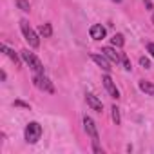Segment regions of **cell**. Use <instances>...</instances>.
<instances>
[{
	"instance_id": "1",
	"label": "cell",
	"mask_w": 154,
	"mask_h": 154,
	"mask_svg": "<svg viewBox=\"0 0 154 154\" xmlns=\"http://www.w3.org/2000/svg\"><path fill=\"white\" fill-rule=\"evenodd\" d=\"M20 29H22V33H24V38L27 40V44L31 45V47H38L40 45V40H38V35L31 29V26H29V22L27 20H20Z\"/></svg>"
},
{
	"instance_id": "2",
	"label": "cell",
	"mask_w": 154,
	"mask_h": 154,
	"mask_svg": "<svg viewBox=\"0 0 154 154\" xmlns=\"http://www.w3.org/2000/svg\"><path fill=\"white\" fill-rule=\"evenodd\" d=\"M40 136H42V125L36 123V122L27 123V127H26V141L27 143H36L40 140Z\"/></svg>"
},
{
	"instance_id": "3",
	"label": "cell",
	"mask_w": 154,
	"mask_h": 154,
	"mask_svg": "<svg viewBox=\"0 0 154 154\" xmlns=\"http://www.w3.org/2000/svg\"><path fill=\"white\" fill-rule=\"evenodd\" d=\"M33 82H35V85H36L38 89H42V91H45V93H54V87H53L51 80L47 78L44 72H36V74L33 76Z\"/></svg>"
},
{
	"instance_id": "4",
	"label": "cell",
	"mask_w": 154,
	"mask_h": 154,
	"mask_svg": "<svg viewBox=\"0 0 154 154\" xmlns=\"http://www.w3.org/2000/svg\"><path fill=\"white\" fill-rule=\"evenodd\" d=\"M22 53V58H24V62L35 71V72H44V67H42V62L33 54V53H29L27 49H24V51H20Z\"/></svg>"
},
{
	"instance_id": "5",
	"label": "cell",
	"mask_w": 154,
	"mask_h": 154,
	"mask_svg": "<svg viewBox=\"0 0 154 154\" xmlns=\"http://www.w3.org/2000/svg\"><path fill=\"white\" fill-rule=\"evenodd\" d=\"M84 127H85V132L91 136V140H93V145H98V131H96V125H94L93 118L85 116V118H84Z\"/></svg>"
},
{
	"instance_id": "6",
	"label": "cell",
	"mask_w": 154,
	"mask_h": 154,
	"mask_svg": "<svg viewBox=\"0 0 154 154\" xmlns=\"http://www.w3.org/2000/svg\"><path fill=\"white\" fill-rule=\"evenodd\" d=\"M102 82H103V85H105L107 93L111 94V98H116V100H118V98H120V91L116 89V85H114V82H112V78H111V76H109V74H105Z\"/></svg>"
},
{
	"instance_id": "7",
	"label": "cell",
	"mask_w": 154,
	"mask_h": 154,
	"mask_svg": "<svg viewBox=\"0 0 154 154\" xmlns=\"http://www.w3.org/2000/svg\"><path fill=\"white\" fill-rule=\"evenodd\" d=\"M85 102H87V105H89L93 111H96V112H102V111H103V103H102V100H98V96H94V94H85Z\"/></svg>"
},
{
	"instance_id": "8",
	"label": "cell",
	"mask_w": 154,
	"mask_h": 154,
	"mask_svg": "<svg viewBox=\"0 0 154 154\" xmlns=\"http://www.w3.org/2000/svg\"><path fill=\"white\" fill-rule=\"evenodd\" d=\"M91 58H93V60H94V62H96V63H98V65H100L103 71H105V72H109V71H111V63H109V58H107L103 53H102V54H91Z\"/></svg>"
},
{
	"instance_id": "9",
	"label": "cell",
	"mask_w": 154,
	"mask_h": 154,
	"mask_svg": "<svg viewBox=\"0 0 154 154\" xmlns=\"http://www.w3.org/2000/svg\"><path fill=\"white\" fill-rule=\"evenodd\" d=\"M89 33H91V38H93V40H102V38H105V27L100 26V24H94Z\"/></svg>"
},
{
	"instance_id": "10",
	"label": "cell",
	"mask_w": 154,
	"mask_h": 154,
	"mask_svg": "<svg viewBox=\"0 0 154 154\" xmlns=\"http://www.w3.org/2000/svg\"><path fill=\"white\" fill-rule=\"evenodd\" d=\"M102 53H103V54H105V56H107L111 62H114V63L122 62V56H120V54H118V53H116L112 47H103V49H102Z\"/></svg>"
},
{
	"instance_id": "11",
	"label": "cell",
	"mask_w": 154,
	"mask_h": 154,
	"mask_svg": "<svg viewBox=\"0 0 154 154\" xmlns=\"http://www.w3.org/2000/svg\"><path fill=\"white\" fill-rule=\"evenodd\" d=\"M0 49H2V51H4V53H6V54H8V56L15 62V65H17V67L20 65V60H18V56H17V53H15L13 49H9V47H8V45H4V44L0 45Z\"/></svg>"
},
{
	"instance_id": "12",
	"label": "cell",
	"mask_w": 154,
	"mask_h": 154,
	"mask_svg": "<svg viewBox=\"0 0 154 154\" xmlns=\"http://www.w3.org/2000/svg\"><path fill=\"white\" fill-rule=\"evenodd\" d=\"M140 89H141L145 94H149V96H154V84L141 80V82H140Z\"/></svg>"
},
{
	"instance_id": "13",
	"label": "cell",
	"mask_w": 154,
	"mask_h": 154,
	"mask_svg": "<svg viewBox=\"0 0 154 154\" xmlns=\"http://www.w3.org/2000/svg\"><path fill=\"white\" fill-rule=\"evenodd\" d=\"M38 33H40L42 36H45V38H49V36L53 35V27H51V24H44V26H40V29H38Z\"/></svg>"
},
{
	"instance_id": "14",
	"label": "cell",
	"mask_w": 154,
	"mask_h": 154,
	"mask_svg": "<svg viewBox=\"0 0 154 154\" xmlns=\"http://www.w3.org/2000/svg\"><path fill=\"white\" fill-rule=\"evenodd\" d=\"M111 44H112L114 47H123V44H125L123 35H114V36L111 38Z\"/></svg>"
},
{
	"instance_id": "15",
	"label": "cell",
	"mask_w": 154,
	"mask_h": 154,
	"mask_svg": "<svg viewBox=\"0 0 154 154\" xmlns=\"http://www.w3.org/2000/svg\"><path fill=\"white\" fill-rule=\"evenodd\" d=\"M111 111H112V122H114L116 125H120V123H122V118H120V109H118L116 105H112V107H111Z\"/></svg>"
},
{
	"instance_id": "16",
	"label": "cell",
	"mask_w": 154,
	"mask_h": 154,
	"mask_svg": "<svg viewBox=\"0 0 154 154\" xmlns=\"http://www.w3.org/2000/svg\"><path fill=\"white\" fill-rule=\"evenodd\" d=\"M17 6H18V9H22V11H31V6H29V2L27 0H17Z\"/></svg>"
},
{
	"instance_id": "17",
	"label": "cell",
	"mask_w": 154,
	"mask_h": 154,
	"mask_svg": "<svg viewBox=\"0 0 154 154\" xmlns=\"http://www.w3.org/2000/svg\"><path fill=\"white\" fill-rule=\"evenodd\" d=\"M122 63H123V67H125L127 71H131V62H129V56H127L125 53L122 54Z\"/></svg>"
},
{
	"instance_id": "18",
	"label": "cell",
	"mask_w": 154,
	"mask_h": 154,
	"mask_svg": "<svg viewBox=\"0 0 154 154\" xmlns=\"http://www.w3.org/2000/svg\"><path fill=\"white\" fill-rule=\"evenodd\" d=\"M140 65H141L143 69H149V67H150V62H149V58L141 56V58H140Z\"/></svg>"
},
{
	"instance_id": "19",
	"label": "cell",
	"mask_w": 154,
	"mask_h": 154,
	"mask_svg": "<svg viewBox=\"0 0 154 154\" xmlns=\"http://www.w3.org/2000/svg\"><path fill=\"white\" fill-rule=\"evenodd\" d=\"M15 105H17V107H26V109H29V103H24V102H20V100H17Z\"/></svg>"
},
{
	"instance_id": "20",
	"label": "cell",
	"mask_w": 154,
	"mask_h": 154,
	"mask_svg": "<svg viewBox=\"0 0 154 154\" xmlns=\"http://www.w3.org/2000/svg\"><path fill=\"white\" fill-rule=\"evenodd\" d=\"M147 51H149V53H150V56L154 58V44H149V45H147Z\"/></svg>"
},
{
	"instance_id": "21",
	"label": "cell",
	"mask_w": 154,
	"mask_h": 154,
	"mask_svg": "<svg viewBox=\"0 0 154 154\" xmlns=\"http://www.w3.org/2000/svg\"><path fill=\"white\" fill-rule=\"evenodd\" d=\"M143 2H145V8L147 9H152V0H143Z\"/></svg>"
},
{
	"instance_id": "22",
	"label": "cell",
	"mask_w": 154,
	"mask_h": 154,
	"mask_svg": "<svg viewBox=\"0 0 154 154\" xmlns=\"http://www.w3.org/2000/svg\"><path fill=\"white\" fill-rule=\"evenodd\" d=\"M0 78H2V82H6V78H8V74H6V71H2V72H0Z\"/></svg>"
},
{
	"instance_id": "23",
	"label": "cell",
	"mask_w": 154,
	"mask_h": 154,
	"mask_svg": "<svg viewBox=\"0 0 154 154\" xmlns=\"http://www.w3.org/2000/svg\"><path fill=\"white\" fill-rule=\"evenodd\" d=\"M112 2H122V0H112Z\"/></svg>"
},
{
	"instance_id": "24",
	"label": "cell",
	"mask_w": 154,
	"mask_h": 154,
	"mask_svg": "<svg viewBox=\"0 0 154 154\" xmlns=\"http://www.w3.org/2000/svg\"><path fill=\"white\" fill-rule=\"evenodd\" d=\"M152 24H154V15H152Z\"/></svg>"
}]
</instances>
